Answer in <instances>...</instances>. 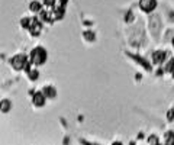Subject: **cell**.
Segmentation results:
<instances>
[{
    "instance_id": "obj_1",
    "label": "cell",
    "mask_w": 174,
    "mask_h": 145,
    "mask_svg": "<svg viewBox=\"0 0 174 145\" xmlns=\"http://www.w3.org/2000/svg\"><path fill=\"white\" fill-rule=\"evenodd\" d=\"M46 60V52L44 48H35L32 52H31V57H29V63L34 64V65H41L44 64V61Z\"/></svg>"
},
{
    "instance_id": "obj_2",
    "label": "cell",
    "mask_w": 174,
    "mask_h": 145,
    "mask_svg": "<svg viewBox=\"0 0 174 145\" xmlns=\"http://www.w3.org/2000/svg\"><path fill=\"white\" fill-rule=\"evenodd\" d=\"M12 64H13V68H16V70H22V68H25V65L28 64V60H26V57L25 55H18V57H15L13 60H12Z\"/></svg>"
},
{
    "instance_id": "obj_3",
    "label": "cell",
    "mask_w": 174,
    "mask_h": 145,
    "mask_svg": "<svg viewBox=\"0 0 174 145\" xmlns=\"http://www.w3.org/2000/svg\"><path fill=\"white\" fill-rule=\"evenodd\" d=\"M139 6H141V9L144 10V12H152L154 9H155V6H157V0H141L139 1Z\"/></svg>"
},
{
    "instance_id": "obj_4",
    "label": "cell",
    "mask_w": 174,
    "mask_h": 145,
    "mask_svg": "<svg viewBox=\"0 0 174 145\" xmlns=\"http://www.w3.org/2000/svg\"><path fill=\"white\" fill-rule=\"evenodd\" d=\"M45 94H44V92H38V93H35L34 94V97H32V102H34V105L36 106V108H42L44 105H45Z\"/></svg>"
},
{
    "instance_id": "obj_5",
    "label": "cell",
    "mask_w": 174,
    "mask_h": 145,
    "mask_svg": "<svg viewBox=\"0 0 174 145\" xmlns=\"http://www.w3.org/2000/svg\"><path fill=\"white\" fill-rule=\"evenodd\" d=\"M42 6H44V3L39 1V0H32V1L29 3V9H31L32 12H35V13H39V12L42 10Z\"/></svg>"
},
{
    "instance_id": "obj_6",
    "label": "cell",
    "mask_w": 174,
    "mask_h": 145,
    "mask_svg": "<svg viewBox=\"0 0 174 145\" xmlns=\"http://www.w3.org/2000/svg\"><path fill=\"white\" fill-rule=\"evenodd\" d=\"M164 60H166V52L164 51H157L154 54V63L155 64H161Z\"/></svg>"
},
{
    "instance_id": "obj_7",
    "label": "cell",
    "mask_w": 174,
    "mask_h": 145,
    "mask_svg": "<svg viewBox=\"0 0 174 145\" xmlns=\"http://www.w3.org/2000/svg\"><path fill=\"white\" fill-rule=\"evenodd\" d=\"M42 92H44V94H45L46 97H49V99H51V97H55V89L51 87V86H45Z\"/></svg>"
},
{
    "instance_id": "obj_8",
    "label": "cell",
    "mask_w": 174,
    "mask_h": 145,
    "mask_svg": "<svg viewBox=\"0 0 174 145\" xmlns=\"http://www.w3.org/2000/svg\"><path fill=\"white\" fill-rule=\"evenodd\" d=\"M31 23H32V18H23V19L20 20V25H22L23 28H26V29H29Z\"/></svg>"
},
{
    "instance_id": "obj_9",
    "label": "cell",
    "mask_w": 174,
    "mask_h": 145,
    "mask_svg": "<svg viewBox=\"0 0 174 145\" xmlns=\"http://www.w3.org/2000/svg\"><path fill=\"white\" fill-rule=\"evenodd\" d=\"M28 75H29V80H32V81H35V80L38 78V75H39V72L36 71V70H31V71L28 72Z\"/></svg>"
},
{
    "instance_id": "obj_10",
    "label": "cell",
    "mask_w": 174,
    "mask_h": 145,
    "mask_svg": "<svg viewBox=\"0 0 174 145\" xmlns=\"http://www.w3.org/2000/svg\"><path fill=\"white\" fill-rule=\"evenodd\" d=\"M166 71H170L174 75V58L167 64V65H166Z\"/></svg>"
},
{
    "instance_id": "obj_11",
    "label": "cell",
    "mask_w": 174,
    "mask_h": 145,
    "mask_svg": "<svg viewBox=\"0 0 174 145\" xmlns=\"http://www.w3.org/2000/svg\"><path fill=\"white\" fill-rule=\"evenodd\" d=\"M166 142H167V144H174L173 132H168V134H167V137H166Z\"/></svg>"
},
{
    "instance_id": "obj_12",
    "label": "cell",
    "mask_w": 174,
    "mask_h": 145,
    "mask_svg": "<svg viewBox=\"0 0 174 145\" xmlns=\"http://www.w3.org/2000/svg\"><path fill=\"white\" fill-rule=\"evenodd\" d=\"M9 108H10V103L7 100H3L1 102V110L3 112H9Z\"/></svg>"
},
{
    "instance_id": "obj_13",
    "label": "cell",
    "mask_w": 174,
    "mask_h": 145,
    "mask_svg": "<svg viewBox=\"0 0 174 145\" xmlns=\"http://www.w3.org/2000/svg\"><path fill=\"white\" fill-rule=\"evenodd\" d=\"M44 6H48V7H54L57 3H55V0H42Z\"/></svg>"
},
{
    "instance_id": "obj_14",
    "label": "cell",
    "mask_w": 174,
    "mask_h": 145,
    "mask_svg": "<svg viewBox=\"0 0 174 145\" xmlns=\"http://www.w3.org/2000/svg\"><path fill=\"white\" fill-rule=\"evenodd\" d=\"M167 118H168V120H173V118H174V110H173V109L167 113Z\"/></svg>"
},
{
    "instance_id": "obj_15",
    "label": "cell",
    "mask_w": 174,
    "mask_h": 145,
    "mask_svg": "<svg viewBox=\"0 0 174 145\" xmlns=\"http://www.w3.org/2000/svg\"><path fill=\"white\" fill-rule=\"evenodd\" d=\"M148 142H158V138H155V137H151V138L148 139Z\"/></svg>"
},
{
    "instance_id": "obj_16",
    "label": "cell",
    "mask_w": 174,
    "mask_h": 145,
    "mask_svg": "<svg viewBox=\"0 0 174 145\" xmlns=\"http://www.w3.org/2000/svg\"><path fill=\"white\" fill-rule=\"evenodd\" d=\"M173 46H174V39H173Z\"/></svg>"
}]
</instances>
